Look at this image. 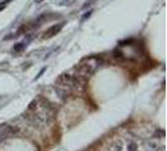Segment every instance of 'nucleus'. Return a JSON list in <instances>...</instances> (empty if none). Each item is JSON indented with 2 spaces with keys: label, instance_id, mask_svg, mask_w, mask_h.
I'll return each mask as SVG.
<instances>
[{
  "label": "nucleus",
  "instance_id": "obj_1",
  "mask_svg": "<svg viewBox=\"0 0 167 151\" xmlns=\"http://www.w3.org/2000/svg\"><path fill=\"white\" fill-rule=\"evenodd\" d=\"M19 132V129L10 125H2L0 126V141H3L8 137H13Z\"/></svg>",
  "mask_w": 167,
  "mask_h": 151
},
{
  "label": "nucleus",
  "instance_id": "obj_2",
  "mask_svg": "<svg viewBox=\"0 0 167 151\" xmlns=\"http://www.w3.org/2000/svg\"><path fill=\"white\" fill-rule=\"evenodd\" d=\"M63 28V24H55V25H52L51 28H48L44 34H43V38H51L53 35H57V33H59L61 29Z\"/></svg>",
  "mask_w": 167,
  "mask_h": 151
},
{
  "label": "nucleus",
  "instance_id": "obj_3",
  "mask_svg": "<svg viewBox=\"0 0 167 151\" xmlns=\"http://www.w3.org/2000/svg\"><path fill=\"white\" fill-rule=\"evenodd\" d=\"M25 48V45H24V43H19V44H16L15 45V48H14V50L15 52H21V50Z\"/></svg>",
  "mask_w": 167,
  "mask_h": 151
},
{
  "label": "nucleus",
  "instance_id": "obj_4",
  "mask_svg": "<svg viewBox=\"0 0 167 151\" xmlns=\"http://www.w3.org/2000/svg\"><path fill=\"white\" fill-rule=\"evenodd\" d=\"M127 149H128V151H137V145L136 144H129L127 146Z\"/></svg>",
  "mask_w": 167,
  "mask_h": 151
},
{
  "label": "nucleus",
  "instance_id": "obj_5",
  "mask_svg": "<svg viewBox=\"0 0 167 151\" xmlns=\"http://www.w3.org/2000/svg\"><path fill=\"white\" fill-rule=\"evenodd\" d=\"M10 2V0H6V2H4V3H2V4H0V10H2V9H4V8H5V5L8 4V3H9Z\"/></svg>",
  "mask_w": 167,
  "mask_h": 151
},
{
  "label": "nucleus",
  "instance_id": "obj_6",
  "mask_svg": "<svg viewBox=\"0 0 167 151\" xmlns=\"http://www.w3.org/2000/svg\"><path fill=\"white\" fill-rule=\"evenodd\" d=\"M43 2H44V0H35L37 4H40V3H43Z\"/></svg>",
  "mask_w": 167,
  "mask_h": 151
}]
</instances>
